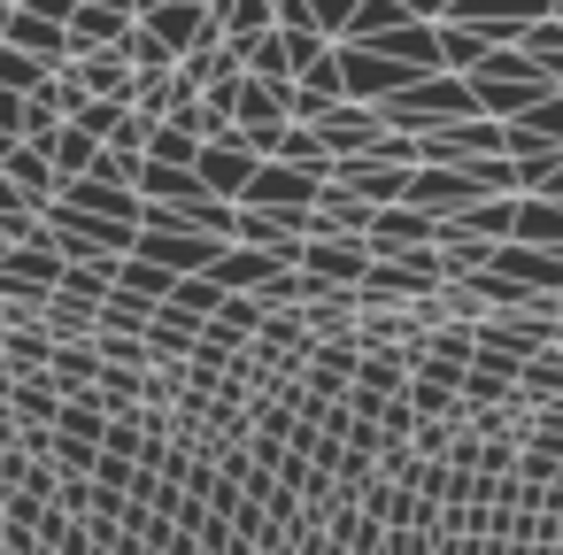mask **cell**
Returning <instances> with one entry per match:
<instances>
[{
    "label": "cell",
    "instance_id": "1",
    "mask_svg": "<svg viewBox=\"0 0 563 555\" xmlns=\"http://www.w3.org/2000/svg\"><path fill=\"white\" fill-rule=\"evenodd\" d=\"M471 93H478V116L517 124V116H532L555 86H548V70H540V63H525L517 47H494V55L471 70Z\"/></svg>",
    "mask_w": 563,
    "mask_h": 555
},
{
    "label": "cell",
    "instance_id": "2",
    "mask_svg": "<svg viewBox=\"0 0 563 555\" xmlns=\"http://www.w3.org/2000/svg\"><path fill=\"white\" fill-rule=\"evenodd\" d=\"M378 116H386L394 132L424 140V132H440V124H463V116H478V93H471V78H455V70H432V78H417L401 101H386Z\"/></svg>",
    "mask_w": 563,
    "mask_h": 555
},
{
    "label": "cell",
    "instance_id": "3",
    "mask_svg": "<svg viewBox=\"0 0 563 555\" xmlns=\"http://www.w3.org/2000/svg\"><path fill=\"white\" fill-rule=\"evenodd\" d=\"M340 78H347V101H363V109H386L417 86V70L378 55V47H340Z\"/></svg>",
    "mask_w": 563,
    "mask_h": 555
},
{
    "label": "cell",
    "instance_id": "4",
    "mask_svg": "<svg viewBox=\"0 0 563 555\" xmlns=\"http://www.w3.org/2000/svg\"><path fill=\"white\" fill-rule=\"evenodd\" d=\"M324 186H332V178H317V170H294V163H263V170H255V186L240 193V209H278V217H309V209L324 201Z\"/></svg>",
    "mask_w": 563,
    "mask_h": 555
},
{
    "label": "cell",
    "instance_id": "5",
    "mask_svg": "<svg viewBox=\"0 0 563 555\" xmlns=\"http://www.w3.org/2000/svg\"><path fill=\"white\" fill-rule=\"evenodd\" d=\"M140 24H147V32H155V40H163V47L178 55V63H186L194 47L224 40V32H217V16H209V0H155V9H147Z\"/></svg>",
    "mask_w": 563,
    "mask_h": 555
},
{
    "label": "cell",
    "instance_id": "6",
    "mask_svg": "<svg viewBox=\"0 0 563 555\" xmlns=\"http://www.w3.org/2000/svg\"><path fill=\"white\" fill-rule=\"evenodd\" d=\"M194 170H201V186H209L217 201H232V209H240V193H247V186H255V170H263V155L232 132V140H209Z\"/></svg>",
    "mask_w": 563,
    "mask_h": 555
},
{
    "label": "cell",
    "instance_id": "7",
    "mask_svg": "<svg viewBox=\"0 0 563 555\" xmlns=\"http://www.w3.org/2000/svg\"><path fill=\"white\" fill-rule=\"evenodd\" d=\"M555 16V0H455V24H478V32H494L501 47H517L532 24H548Z\"/></svg>",
    "mask_w": 563,
    "mask_h": 555
},
{
    "label": "cell",
    "instance_id": "8",
    "mask_svg": "<svg viewBox=\"0 0 563 555\" xmlns=\"http://www.w3.org/2000/svg\"><path fill=\"white\" fill-rule=\"evenodd\" d=\"M347 101V78H340V47H324V63H309L294 78V124H324L332 109Z\"/></svg>",
    "mask_w": 563,
    "mask_h": 555
},
{
    "label": "cell",
    "instance_id": "9",
    "mask_svg": "<svg viewBox=\"0 0 563 555\" xmlns=\"http://www.w3.org/2000/svg\"><path fill=\"white\" fill-rule=\"evenodd\" d=\"M70 78L86 86V101H124V109H132V93H140V70L124 63V47L78 55V63H70Z\"/></svg>",
    "mask_w": 563,
    "mask_h": 555
},
{
    "label": "cell",
    "instance_id": "10",
    "mask_svg": "<svg viewBox=\"0 0 563 555\" xmlns=\"http://www.w3.org/2000/svg\"><path fill=\"white\" fill-rule=\"evenodd\" d=\"M332 186H347V193L371 201V209H401V201H409V170H401V163H340Z\"/></svg>",
    "mask_w": 563,
    "mask_h": 555
},
{
    "label": "cell",
    "instance_id": "11",
    "mask_svg": "<svg viewBox=\"0 0 563 555\" xmlns=\"http://www.w3.org/2000/svg\"><path fill=\"white\" fill-rule=\"evenodd\" d=\"M63 209H86V217H109V224H140V217H147V201H140L132 186H117V178H78V186H63Z\"/></svg>",
    "mask_w": 563,
    "mask_h": 555
},
{
    "label": "cell",
    "instance_id": "12",
    "mask_svg": "<svg viewBox=\"0 0 563 555\" xmlns=\"http://www.w3.org/2000/svg\"><path fill=\"white\" fill-rule=\"evenodd\" d=\"M494 270H501L517 293H563V255H548V247H501Z\"/></svg>",
    "mask_w": 563,
    "mask_h": 555
},
{
    "label": "cell",
    "instance_id": "13",
    "mask_svg": "<svg viewBox=\"0 0 563 555\" xmlns=\"http://www.w3.org/2000/svg\"><path fill=\"white\" fill-rule=\"evenodd\" d=\"M509 247H548V255H563V201L517 193V240H509Z\"/></svg>",
    "mask_w": 563,
    "mask_h": 555
},
{
    "label": "cell",
    "instance_id": "14",
    "mask_svg": "<svg viewBox=\"0 0 563 555\" xmlns=\"http://www.w3.org/2000/svg\"><path fill=\"white\" fill-rule=\"evenodd\" d=\"M240 63H247V78H263V86H294V78H301V55H294V40H286V32L247 40V47H240Z\"/></svg>",
    "mask_w": 563,
    "mask_h": 555
},
{
    "label": "cell",
    "instance_id": "15",
    "mask_svg": "<svg viewBox=\"0 0 563 555\" xmlns=\"http://www.w3.org/2000/svg\"><path fill=\"white\" fill-rule=\"evenodd\" d=\"M217 32L232 40V47H247V40H263V32H278V0H217Z\"/></svg>",
    "mask_w": 563,
    "mask_h": 555
},
{
    "label": "cell",
    "instance_id": "16",
    "mask_svg": "<svg viewBox=\"0 0 563 555\" xmlns=\"http://www.w3.org/2000/svg\"><path fill=\"white\" fill-rule=\"evenodd\" d=\"M494 47H501V40L478 32V24H440V70H455V78H471Z\"/></svg>",
    "mask_w": 563,
    "mask_h": 555
},
{
    "label": "cell",
    "instance_id": "17",
    "mask_svg": "<svg viewBox=\"0 0 563 555\" xmlns=\"http://www.w3.org/2000/svg\"><path fill=\"white\" fill-rule=\"evenodd\" d=\"M47 163H55V178H63V186H78V178L101 163V140H93V132H78V124H63V132L47 140Z\"/></svg>",
    "mask_w": 563,
    "mask_h": 555
},
{
    "label": "cell",
    "instance_id": "18",
    "mask_svg": "<svg viewBox=\"0 0 563 555\" xmlns=\"http://www.w3.org/2000/svg\"><path fill=\"white\" fill-rule=\"evenodd\" d=\"M401 24H409V9H401V0H363L340 47H378V40H386V32H401Z\"/></svg>",
    "mask_w": 563,
    "mask_h": 555
},
{
    "label": "cell",
    "instance_id": "19",
    "mask_svg": "<svg viewBox=\"0 0 563 555\" xmlns=\"http://www.w3.org/2000/svg\"><path fill=\"white\" fill-rule=\"evenodd\" d=\"M517 55H525V63H540V70H548V86L563 93V16H548V24H532V32L517 40Z\"/></svg>",
    "mask_w": 563,
    "mask_h": 555
},
{
    "label": "cell",
    "instance_id": "20",
    "mask_svg": "<svg viewBox=\"0 0 563 555\" xmlns=\"http://www.w3.org/2000/svg\"><path fill=\"white\" fill-rule=\"evenodd\" d=\"M47 78H55V70H47L40 55H24V47H9V40H0V86H9V93H24V101H32Z\"/></svg>",
    "mask_w": 563,
    "mask_h": 555
},
{
    "label": "cell",
    "instance_id": "21",
    "mask_svg": "<svg viewBox=\"0 0 563 555\" xmlns=\"http://www.w3.org/2000/svg\"><path fill=\"white\" fill-rule=\"evenodd\" d=\"M124 63H132L140 78H155V70H178V55H170V47L147 32V24H132V40H124Z\"/></svg>",
    "mask_w": 563,
    "mask_h": 555
},
{
    "label": "cell",
    "instance_id": "22",
    "mask_svg": "<svg viewBox=\"0 0 563 555\" xmlns=\"http://www.w3.org/2000/svg\"><path fill=\"white\" fill-rule=\"evenodd\" d=\"M517 124H532L540 140H555V147H563V93H548V101H540L532 116H517Z\"/></svg>",
    "mask_w": 563,
    "mask_h": 555
},
{
    "label": "cell",
    "instance_id": "23",
    "mask_svg": "<svg viewBox=\"0 0 563 555\" xmlns=\"http://www.w3.org/2000/svg\"><path fill=\"white\" fill-rule=\"evenodd\" d=\"M24 93H9V86H0V147H9V140H24Z\"/></svg>",
    "mask_w": 563,
    "mask_h": 555
},
{
    "label": "cell",
    "instance_id": "24",
    "mask_svg": "<svg viewBox=\"0 0 563 555\" xmlns=\"http://www.w3.org/2000/svg\"><path fill=\"white\" fill-rule=\"evenodd\" d=\"M401 9H409V24H455V0H401Z\"/></svg>",
    "mask_w": 563,
    "mask_h": 555
},
{
    "label": "cell",
    "instance_id": "25",
    "mask_svg": "<svg viewBox=\"0 0 563 555\" xmlns=\"http://www.w3.org/2000/svg\"><path fill=\"white\" fill-rule=\"evenodd\" d=\"M16 9H32V16H47V24H63V32H70V16H78V0H16Z\"/></svg>",
    "mask_w": 563,
    "mask_h": 555
},
{
    "label": "cell",
    "instance_id": "26",
    "mask_svg": "<svg viewBox=\"0 0 563 555\" xmlns=\"http://www.w3.org/2000/svg\"><path fill=\"white\" fill-rule=\"evenodd\" d=\"M540 193H548V201H563V163H555V178H548V186H540Z\"/></svg>",
    "mask_w": 563,
    "mask_h": 555
},
{
    "label": "cell",
    "instance_id": "27",
    "mask_svg": "<svg viewBox=\"0 0 563 555\" xmlns=\"http://www.w3.org/2000/svg\"><path fill=\"white\" fill-rule=\"evenodd\" d=\"M209 9H217V0H209Z\"/></svg>",
    "mask_w": 563,
    "mask_h": 555
}]
</instances>
